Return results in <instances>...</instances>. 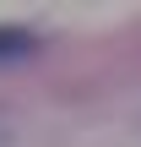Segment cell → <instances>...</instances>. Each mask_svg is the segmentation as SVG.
<instances>
[{
  "label": "cell",
  "mask_w": 141,
  "mask_h": 147,
  "mask_svg": "<svg viewBox=\"0 0 141 147\" xmlns=\"http://www.w3.org/2000/svg\"><path fill=\"white\" fill-rule=\"evenodd\" d=\"M33 55V33L27 27H0V60H22Z\"/></svg>",
  "instance_id": "obj_1"
}]
</instances>
